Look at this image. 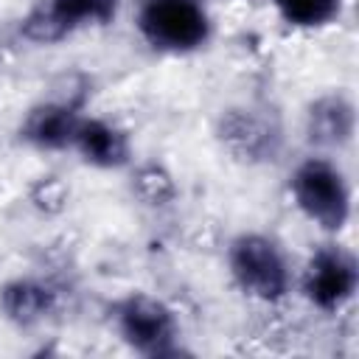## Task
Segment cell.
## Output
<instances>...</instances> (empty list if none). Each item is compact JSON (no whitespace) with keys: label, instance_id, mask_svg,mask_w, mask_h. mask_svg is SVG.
<instances>
[{"label":"cell","instance_id":"8","mask_svg":"<svg viewBox=\"0 0 359 359\" xmlns=\"http://www.w3.org/2000/svg\"><path fill=\"white\" fill-rule=\"evenodd\" d=\"M219 140L222 146L247 163H261V160H272V154L278 151V129L272 126V121H266L258 109H227L219 121Z\"/></svg>","mask_w":359,"mask_h":359},{"label":"cell","instance_id":"13","mask_svg":"<svg viewBox=\"0 0 359 359\" xmlns=\"http://www.w3.org/2000/svg\"><path fill=\"white\" fill-rule=\"evenodd\" d=\"M132 188H135V194H137L146 205H168V202L174 199V194H177L171 177H168L160 165H154V163L137 168Z\"/></svg>","mask_w":359,"mask_h":359},{"label":"cell","instance_id":"5","mask_svg":"<svg viewBox=\"0 0 359 359\" xmlns=\"http://www.w3.org/2000/svg\"><path fill=\"white\" fill-rule=\"evenodd\" d=\"M359 289V264L356 255L337 241H325L311 250L303 275L300 292L303 297L325 314L345 309Z\"/></svg>","mask_w":359,"mask_h":359},{"label":"cell","instance_id":"2","mask_svg":"<svg viewBox=\"0 0 359 359\" xmlns=\"http://www.w3.org/2000/svg\"><path fill=\"white\" fill-rule=\"evenodd\" d=\"M135 28L149 48L185 56L210 42L213 20L202 0H140Z\"/></svg>","mask_w":359,"mask_h":359},{"label":"cell","instance_id":"3","mask_svg":"<svg viewBox=\"0 0 359 359\" xmlns=\"http://www.w3.org/2000/svg\"><path fill=\"white\" fill-rule=\"evenodd\" d=\"M233 283L258 303H280L292 289V266L283 247L266 233H241L227 250Z\"/></svg>","mask_w":359,"mask_h":359},{"label":"cell","instance_id":"12","mask_svg":"<svg viewBox=\"0 0 359 359\" xmlns=\"http://www.w3.org/2000/svg\"><path fill=\"white\" fill-rule=\"evenodd\" d=\"M278 11V17L303 31L325 28L342 14V0H269Z\"/></svg>","mask_w":359,"mask_h":359},{"label":"cell","instance_id":"7","mask_svg":"<svg viewBox=\"0 0 359 359\" xmlns=\"http://www.w3.org/2000/svg\"><path fill=\"white\" fill-rule=\"evenodd\" d=\"M84 115V104L76 95H62L50 101H39L28 109L20 123V140L39 151H62L70 149L73 132Z\"/></svg>","mask_w":359,"mask_h":359},{"label":"cell","instance_id":"1","mask_svg":"<svg viewBox=\"0 0 359 359\" xmlns=\"http://www.w3.org/2000/svg\"><path fill=\"white\" fill-rule=\"evenodd\" d=\"M289 196L294 208L325 233H339L351 222V182L345 171L325 154H311L294 165L289 174Z\"/></svg>","mask_w":359,"mask_h":359},{"label":"cell","instance_id":"9","mask_svg":"<svg viewBox=\"0 0 359 359\" xmlns=\"http://www.w3.org/2000/svg\"><path fill=\"white\" fill-rule=\"evenodd\" d=\"M70 149L87 165H95V168H121L132 157L129 135L118 123L98 118V115H81L73 132Z\"/></svg>","mask_w":359,"mask_h":359},{"label":"cell","instance_id":"6","mask_svg":"<svg viewBox=\"0 0 359 359\" xmlns=\"http://www.w3.org/2000/svg\"><path fill=\"white\" fill-rule=\"evenodd\" d=\"M118 0H39L22 20L20 31L25 39L39 45L62 42L84 28L112 22Z\"/></svg>","mask_w":359,"mask_h":359},{"label":"cell","instance_id":"10","mask_svg":"<svg viewBox=\"0 0 359 359\" xmlns=\"http://www.w3.org/2000/svg\"><path fill=\"white\" fill-rule=\"evenodd\" d=\"M356 109L348 95L328 93L317 98L306 112V135L320 149H342L353 140Z\"/></svg>","mask_w":359,"mask_h":359},{"label":"cell","instance_id":"11","mask_svg":"<svg viewBox=\"0 0 359 359\" xmlns=\"http://www.w3.org/2000/svg\"><path fill=\"white\" fill-rule=\"evenodd\" d=\"M0 309L14 325L31 328L56 309V292L45 280L14 278L0 289Z\"/></svg>","mask_w":359,"mask_h":359},{"label":"cell","instance_id":"4","mask_svg":"<svg viewBox=\"0 0 359 359\" xmlns=\"http://www.w3.org/2000/svg\"><path fill=\"white\" fill-rule=\"evenodd\" d=\"M115 328L121 339L143 356H174L180 351L177 314L146 292H132L115 306Z\"/></svg>","mask_w":359,"mask_h":359}]
</instances>
